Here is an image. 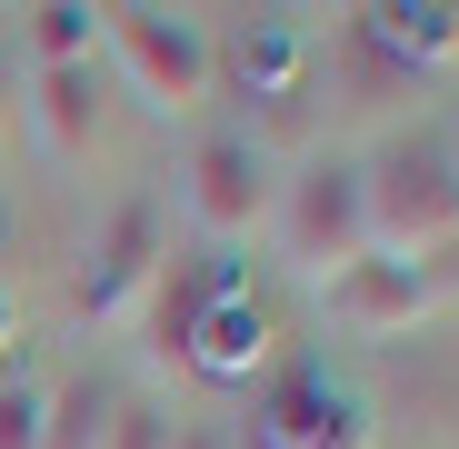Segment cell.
Here are the masks:
<instances>
[{"instance_id": "1", "label": "cell", "mask_w": 459, "mask_h": 449, "mask_svg": "<svg viewBox=\"0 0 459 449\" xmlns=\"http://www.w3.org/2000/svg\"><path fill=\"white\" fill-rule=\"evenodd\" d=\"M359 210H369V250L379 260L429 270L439 250H459V170H449V140L400 130L379 160H359Z\"/></svg>"}, {"instance_id": "2", "label": "cell", "mask_w": 459, "mask_h": 449, "mask_svg": "<svg viewBox=\"0 0 459 449\" xmlns=\"http://www.w3.org/2000/svg\"><path fill=\"white\" fill-rule=\"evenodd\" d=\"M100 50L120 60V81H130V100H140L150 120H200V110H210L220 60H210V30H200V21L120 0V11H100Z\"/></svg>"}, {"instance_id": "3", "label": "cell", "mask_w": 459, "mask_h": 449, "mask_svg": "<svg viewBox=\"0 0 459 449\" xmlns=\"http://www.w3.org/2000/svg\"><path fill=\"white\" fill-rule=\"evenodd\" d=\"M270 240H280V260L299 270V280H340V270H359L369 260V210H359V160H299L290 180H280V200H270Z\"/></svg>"}, {"instance_id": "4", "label": "cell", "mask_w": 459, "mask_h": 449, "mask_svg": "<svg viewBox=\"0 0 459 449\" xmlns=\"http://www.w3.org/2000/svg\"><path fill=\"white\" fill-rule=\"evenodd\" d=\"M160 270H170V210L160 200H120L100 250H91V270H81V320L91 330L140 320V299L160 289Z\"/></svg>"}, {"instance_id": "5", "label": "cell", "mask_w": 459, "mask_h": 449, "mask_svg": "<svg viewBox=\"0 0 459 449\" xmlns=\"http://www.w3.org/2000/svg\"><path fill=\"white\" fill-rule=\"evenodd\" d=\"M270 200H280V180H270V150L250 140V130H210L200 150H190V220H200V240H260L270 230Z\"/></svg>"}, {"instance_id": "6", "label": "cell", "mask_w": 459, "mask_h": 449, "mask_svg": "<svg viewBox=\"0 0 459 449\" xmlns=\"http://www.w3.org/2000/svg\"><path fill=\"white\" fill-rule=\"evenodd\" d=\"M429 299H439V280L429 270H410V260H359V270H340V280H320V320L340 330V340H410L420 320H429Z\"/></svg>"}, {"instance_id": "7", "label": "cell", "mask_w": 459, "mask_h": 449, "mask_svg": "<svg viewBox=\"0 0 459 449\" xmlns=\"http://www.w3.org/2000/svg\"><path fill=\"white\" fill-rule=\"evenodd\" d=\"M260 449H369V419L350 390H330V369H299L260 410Z\"/></svg>"}, {"instance_id": "8", "label": "cell", "mask_w": 459, "mask_h": 449, "mask_svg": "<svg viewBox=\"0 0 459 449\" xmlns=\"http://www.w3.org/2000/svg\"><path fill=\"white\" fill-rule=\"evenodd\" d=\"M230 289H240V280H230V260H170V270H160V289L140 299L150 359H180V369H190V340H200V320L220 310Z\"/></svg>"}, {"instance_id": "9", "label": "cell", "mask_w": 459, "mask_h": 449, "mask_svg": "<svg viewBox=\"0 0 459 449\" xmlns=\"http://www.w3.org/2000/svg\"><path fill=\"white\" fill-rule=\"evenodd\" d=\"M30 130L50 160H91V140H100V70H30Z\"/></svg>"}, {"instance_id": "10", "label": "cell", "mask_w": 459, "mask_h": 449, "mask_svg": "<svg viewBox=\"0 0 459 449\" xmlns=\"http://www.w3.org/2000/svg\"><path fill=\"white\" fill-rule=\"evenodd\" d=\"M260 359H270V320H260L250 289H230L220 310L200 320V340H190V369H210V380H250Z\"/></svg>"}, {"instance_id": "11", "label": "cell", "mask_w": 459, "mask_h": 449, "mask_svg": "<svg viewBox=\"0 0 459 449\" xmlns=\"http://www.w3.org/2000/svg\"><path fill=\"white\" fill-rule=\"evenodd\" d=\"M359 30L390 50L400 70H439V60H459V11H359Z\"/></svg>"}, {"instance_id": "12", "label": "cell", "mask_w": 459, "mask_h": 449, "mask_svg": "<svg viewBox=\"0 0 459 449\" xmlns=\"http://www.w3.org/2000/svg\"><path fill=\"white\" fill-rule=\"evenodd\" d=\"M21 40H30V70H81V60H100V11L40 0V11H21Z\"/></svg>"}, {"instance_id": "13", "label": "cell", "mask_w": 459, "mask_h": 449, "mask_svg": "<svg viewBox=\"0 0 459 449\" xmlns=\"http://www.w3.org/2000/svg\"><path fill=\"white\" fill-rule=\"evenodd\" d=\"M100 419H110V390L100 380L40 390V449H100Z\"/></svg>"}, {"instance_id": "14", "label": "cell", "mask_w": 459, "mask_h": 449, "mask_svg": "<svg viewBox=\"0 0 459 449\" xmlns=\"http://www.w3.org/2000/svg\"><path fill=\"white\" fill-rule=\"evenodd\" d=\"M100 449H170V410H160V400H110Z\"/></svg>"}, {"instance_id": "15", "label": "cell", "mask_w": 459, "mask_h": 449, "mask_svg": "<svg viewBox=\"0 0 459 449\" xmlns=\"http://www.w3.org/2000/svg\"><path fill=\"white\" fill-rule=\"evenodd\" d=\"M0 449H40V390H0Z\"/></svg>"}, {"instance_id": "16", "label": "cell", "mask_w": 459, "mask_h": 449, "mask_svg": "<svg viewBox=\"0 0 459 449\" xmlns=\"http://www.w3.org/2000/svg\"><path fill=\"white\" fill-rule=\"evenodd\" d=\"M170 449H240V439H230L220 419H190V429H170Z\"/></svg>"}, {"instance_id": "17", "label": "cell", "mask_w": 459, "mask_h": 449, "mask_svg": "<svg viewBox=\"0 0 459 449\" xmlns=\"http://www.w3.org/2000/svg\"><path fill=\"white\" fill-rule=\"evenodd\" d=\"M11 110H21V60H11V40H0V130H11Z\"/></svg>"}, {"instance_id": "18", "label": "cell", "mask_w": 459, "mask_h": 449, "mask_svg": "<svg viewBox=\"0 0 459 449\" xmlns=\"http://www.w3.org/2000/svg\"><path fill=\"white\" fill-rule=\"evenodd\" d=\"M0 359H11V280H0Z\"/></svg>"}, {"instance_id": "19", "label": "cell", "mask_w": 459, "mask_h": 449, "mask_svg": "<svg viewBox=\"0 0 459 449\" xmlns=\"http://www.w3.org/2000/svg\"><path fill=\"white\" fill-rule=\"evenodd\" d=\"M0 260H11V200H0Z\"/></svg>"}, {"instance_id": "20", "label": "cell", "mask_w": 459, "mask_h": 449, "mask_svg": "<svg viewBox=\"0 0 459 449\" xmlns=\"http://www.w3.org/2000/svg\"><path fill=\"white\" fill-rule=\"evenodd\" d=\"M449 170H459V130H449Z\"/></svg>"}]
</instances>
